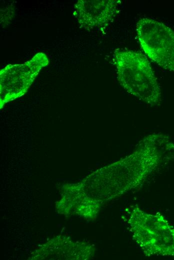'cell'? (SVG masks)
I'll use <instances>...</instances> for the list:
<instances>
[{"label":"cell","mask_w":174,"mask_h":260,"mask_svg":"<svg viewBox=\"0 0 174 260\" xmlns=\"http://www.w3.org/2000/svg\"><path fill=\"white\" fill-rule=\"evenodd\" d=\"M47 56L39 52L22 64H9L0 72V108L4 104L24 95L43 67Z\"/></svg>","instance_id":"5"},{"label":"cell","mask_w":174,"mask_h":260,"mask_svg":"<svg viewBox=\"0 0 174 260\" xmlns=\"http://www.w3.org/2000/svg\"><path fill=\"white\" fill-rule=\"evenodd\" d=\"M121 1L80 0L74 6V16L86 29L102 26L112 22L120 11Z\"/></svg>","instance_id":"6"},{"label":"cell","mask_w":174,"mask_h":260,"mask_svg":"<svg viewBox=\"0 0 174 260\" xmlns=\"http://www.w3.org/2000/svg\"><path fill=\"white\" fill-rule=\"evenodd\" d=\"M166 143L158 134L146 136L132 154L86 177L88 194L102 202L138 187L160 162L161 148Z\"/></svg>","instance_id":"1"},{"label":"cell","mask_w":174,"mask_h":260,"mask_svg":"<svg viewBox=\"0 0 174 260\" xmlns=\"http://www.w3.org/2000/svg\"><path fill=\"white\" fill-rule=\"evenodd\" d=\"M136 30L140 46L148 58L164 69L174 70V32L147 18L138 21Z\"/></svg>","instance_id":"4"},{"label":"cell","mask_w":174,"mask_h":260,"mask_svg":"<svg viewBox=\"0 0 174 260\" xmlns=\"http://www.w3.org/2000/svg\"><path fill=\"white\" fill-rule=\"evenodd\" d=\"M114 62L118 82L129 94L150 105L159 104L160 88L144 56L133 50H116Z\"/></svg>","instance_id":"2"},{"label":"cell","mask_w":174,"mask_h":260,"mask_svg":"<svg viewBox=\"0 0 174 260\" xmlns=\"http://www.w3.org/2000/svg\"><path fill=\"white\" fill-rule=\"evenodd\" d=\"M128 222L134 240L146 256L174 257V228L162 214L146 213L136 205Z\"/></svg>","instance_id":"3"}]
</instances>
